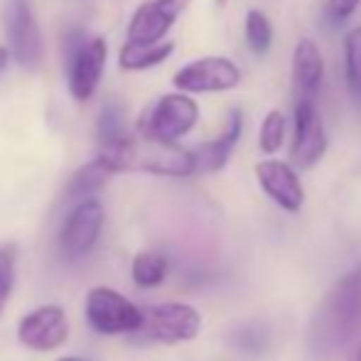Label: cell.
Returning <instances> with one entry per match:
<instances>
[{"instance_id": "obj_29", "label": "cell", "mask_w": 361, "mask_h": 361, "mask_svg": "<svg viewBox=\"0 0 361 361\" xmlns=\"http://www.w3.org/2000/svg\"><path fill=\"white\" fill-rule=\"evenodd\" d=\"M228 3V0H216V5H219V8H221V5H226Z\"/></svg>"}, {"instance_id": "obj_4", "label": "cell", "mask_w": 361, "mask_h": 361, "mask_svg": "<svg viewBox=\"0 0 361 361\" xmlns=\"http://www.w3.org/2000/svg\"><path fill=\"white\" fill-rule=\"evenodd\" d=\"M329 147V135L324 128L317 99L298 96L293 109V140H290V162L298 170H312Z\"/></svg>"}, {"instance_id": "obj_12", "label": "cell", "mask_w": 361, "mask_h": 361, "mask_svg": "<svg viewBox=\"0 0 361 361\" xmlns=\"http://www.w3.org/2000/svg\"><path fill=\"white\" fill-rule=\"evenodd\" d=\"M187 5H190V0H145V3H140L128 23L126 42H162L167 32L175 27L177 18L187 10Z\"/></svg>"}, {"instance_id": "obj_26", "label": "cell", "mask_w": 361, "mask_h": 361, "mask_svg": "<svg viewBox=\"0 0 361 361\" xmlns=\"http://www.w3.org/2000/svg\"><path fill=\"white\" fill-rule=\"evenodd\" d=\"M347 361H361V337H357L349 347V354H347Z\"/></svg>"}, {"instance_id": "obj_21", "label": "cell", "mask_w": 361, "mask_h": 361, "mask_svg": "<svg viewBox=\"0 0 361 361\" xmlns=\"http://www.w3.org/2000/svg\"><path fill=\"white\" fill-rule=\"evenodd\" d=\"M130 276L138 288H157L167 276V258L157 251H143L133 258Z\"/></svg>"}, {"instance_id": "obj_28", "label": "cell", "mask_w": 361, "mask_h": 361, "mask_svg": "<svg viewBox=\"0 0 361 361\" xmlns=\"http://www.w3.org/2000/svg\"><path fill=\"white\" fill-rule=\"evenodd\" d=\"M59 361H81V359H74V357H64V359H59Z\"/></svg>"}, {"instance_id": "obj_15", "label": "cell", "mask_w": 361, "mask_h": 361, "mask_svg": "<svg viewBox=\"0 0 361 361\" xmlns=\"http://www.w3.org/2000/svg\"><path fill=\"white\" fill-rule=\"evenodd\" d=\"M290 76H293L295 99H317L324 81V57L319 44L312 37L298 39L293 47V59H290Z\"/></svg>"}, {"instance_id": "obj_25", "label": "cell", "mask_w": 361, "mask_h": 361, "mask_svg": "<svg viewBox=\"0 0 361 361\" xmlns=\"http://www.w3.org/2000/svg\"><path fill=\"white\" fill-rule=\"evenodd\" d=\"M15 283V251L10 246L0 248V314L10 300Z\"/></svg>"}, {"instance_id": "obj_20", "label": "cell", "mask_w": 361, "mask_h": 361, "mask_svg": "<svg viewBox=\"0 0 361 361\" xmlns=\"http://www.w3.org/2000/svg\"><path fill=\"white\" fill-rule=\"evenodd\" d=\"M126 109L121 101L109 99L99 114V123H96V133H99V145H111L116 140L126 138L130 133L126 126Z\"/></svg>"}, {"instance_id": "obj_8", "label": "cell", "mask_w": 361, "mask_h": 361, "mask_svg": "<svg viewBox=\"0 0 361 361\" xmlns=\"http://www.w3.org/2000/svg\"><path fill=\"white\" fill-rule=\"evenodd\" d=\"M243 74L233 59L221 54H207V57L192 59L185 67H180L172 76V84L177 91L185 94H224L241 84Z\"/></svg>"}, {"instance_id": "obj_16", "label": "cell", "mask_w": 361, "mask_h": 361, "mask_svg": "<svg viewBox=\"0 0 361 361\" xmlns=\"http://www.w3.org/2000/svg\"><path fill=\"white\" fill-rule=\"evenodd\" d=\"M172 52H175V42H170V39H162L155 44L126 42L121 47L118 64L126 72H145V69L160 67L162 62H167Z\"/></svg>"}, {"instance_id": "obj_13", "label": "cell", "mask_w": 361, "mask_h": 361, "mask_svg": "<svg viewBox=\"0 0 361 361\" xmlns=\"http://www.w3.org/2000/svg\"><path fill=\"white\" fill-rule=\"evenodd\" d=\"M69 337V322L62 307L44 305L35 312L25 314L18 324V339L35 352H54Z\"/></svg>"}, {"instance_id": "obj_10", "label": "cell", "mask_w": 361, "mask_h": 361, "mask_svg": "<svg viewBox=\"0 0 361 361\" xmlns=\"http://www.w3.org/2000/svg\"><path fill=\"white\" fill-rule=\"evenodd\" d=\"M261 190L266 192L268 200L278 204L288 214H298L305 204V187L300 180L298 167L290 160H278V157H266V160L256 162L253 167Z\"/></svg>"}, {"instance_id": "obj_24", "label": "cell", "mask_w": 361, "mask_h": 361, "mask_svg": "<svg viewBox=\"0 0 361 361\" xmlns=\"http://www.w3.org/2000/svg\"><path fill=\"white\" fill-rule=\"evenodd\" d=\"M359 8H361V0H324L322 18L327 23V27L337 30L342 25H347Z\"/></svg>"}, {"instance_id": "obj_22", "label": "cell", "mask_w": 361, "mask_h": 361, "mask_svg": "<svg viewBox=\"0 0 361 361\" xmlns=\"http://www.w3.org/2000/svg\"><path fill=\"white\" fill-rule=\"evenodd\" d=\"M288 135V118L281 109H271L261 121V128H258V150L263 155H276L278 150L286 143Z\"/></svg>"}, {"instance_id": "obj_18", "label": "cell", "mask_w": 361, "mask_h": 361, "mask_svg": "<svg viewBox=\"0 0 361 361\" xmlns=\"http://www.w3.org/2000/svg\"><path fill=\"white\" fill-rule=\"evenodd\" d=\"M243 39H246V47L251 49V54L256 57H266L273 47V39H276V30L273 23L263 10L251 8L246 10V18H243Z\"/></svg>"}, {"instance_id": "obj_5", "label": "cell", "mask_w": 361, "mask_h": 361, "mask_svg": "<svg viewBox=\"0 0 361 361\" xmlns=\"http://www.w3.org/2000/svg\"><path fill=\"white\" fill-rule=\"evenodd\" d=\"M86 319L99 334L140 332L145 312L111 288H91L86 293Z\"/></svg>"}, {"instance_id": "obj_1", "label": "cell", "mask_w": 361, "mask_h": 361, "mask_svg": "<svg viewBox=\"0 0 361 361\" xmlns=\"http://www.w3.org/2000/svg\"><path fill=\"white\" fill-rule=\"evenodd\" d=\"M361 329V266L339 278L317 305L310 322V347L329 357L352 344Z\"/></svg>"}, {"instance_id": "obj_27", "label": "cell", "mask_w": 361, "mask_h": 361, "mask_svg": "<svg viewBox=\"0 0 361 361\" xmlns=\"http://www.w3.org/2000/svg\"><path fill=\"white\" fill-rule=\"evenodd\" d=\"M10 57H13V54H10V49L0 44V74H3V72H5V67L10 64Z\"/></svg>"}, {"instance_id": "obj_3", "label": "cell", "mask_w": 361, "mask_h": 361, "mask_svg": "<svg viewBox=\"0 0 361 361\" xmlns=\"http://www.w3.org/2000/svg\"><path fill=\"white\" fill-rule=\"evenodd\" d=\"M197 121H200V104L192 99V94L170 91L152 101L140 114L135 130L147 138L177 143L195 130Z\"/></svg>"}, {"instance_id": "obj_14", "label": "cell", "mask_w": 361, "mask_h": 361, "mask_svg": "<svg viewBox=\"0 0 361 361\" xmlns=\"http://www.w3.org/2000/svg\"><path fill=\"white\" fill-rule=\"evenodd\" d=\"M241 135H243V111L228 109L221 133H219L216 138L195 147L197 172H202V175H214V172L224 170V167L228 165V160H231L236 145L241 143Z\"/></svg>"}, {"instance_id": "obj_7", "label": "cell", "mask_w": 361, "mask_h": 361, "mask_svg": "<svg viewBox=\"0 0 361 361\" xmlns=\"http://www.w3.org/2000/svg\"><path fill=\"white\" fill-rule=\"evenodd\" d=\"M67 84L69 94L76 101H89L99 89V81L106 72L109 44L104 37H81L76 32L74 42L67 44Z\"/></svg>"}, {"instance_id": "obj_23", "label": "cell", "mask_w": 361, "mask_h": 361, "mask_svg": "<svg viewBox=\"0 0 361 361\" xmlns=\"http://www.w3.org/2000/svg\"><path fill=\"white\" fill-rule=\"evenodd\" d=\"M228 339H231V344L238 352H246L256 357V354H263L271 347V329L263 322H248L233 329Z\"/></svg>"}, {"instance_id": "obj_2", "label": "cell", "mask_w": 361, "mask_h": 361, "mask_svg": "<svg viewBox=\"0 0 361 361\" xmlns=\"http://www.w3.org/2000/svg\"><path fill=\"white\" fill-rule=\"evenodd\" d=\"M99 157L111 167V172H143L157 177H192L197 175L195 150L180 143H167L135 133L101 145Z\"/></svg>"}, {"instance_id": "obj_17", "label": "cell", "mask_w": 361, "mask_h": 361, "mask_svg": "<svg viewBox=\"0 0 361 361\" xmlns=\"http://www.w3.org/2000/svg\"><path fill=\"white\" fill-rule=\"evenodd\" d=\"M111 175H114L111 167L96 155V160L86 162L84 167H79L72 175V180L67 185V200H89V197H94V192H99L109 182Z\"/></svg>"}, {"instance_id": "obj_11", "label": "cell", "mask_w": 361, "mask_h": 361, "mask_svg": "<svg viewBox=\"0 0 361 361\" xmlns=\"http://www.w3.org/2000/svg\"><path fill=\"white\" fill-rule=\"evenodd\" d=\"M104 219V207H101V202L96 197L81 200L67 214L62 224V231H59V248H62L64 256L72 258V261L86 256L96 246V241H99Z\"/></svg>"}, {"instance_id": "obj_6", "label": "cell", "mask_w": 361, "mask_h": 361, "mask_svg": "<svg viewBox=\"0 0 361 361\" xmlns=\"http://www.w3.org/2000/svg\"><path fill=\"white\" fill-rule=\"evenodd\" d=\"M3 30L15 64L23 69H37L44 59V42L27 0H5Z\"/></svg>"}, {"instance_id": "obj_19", "label": "cell", "mask_w": 361, "mask_h": 361, "mask_svg": "<svg viewBox=\"0 0 361 361\" xmlns=\"http://www.w3.org/2000/svg\"><path fill=\"white\" fill-rule=\"evenodd\" d=\"M342 59H344V81L354 99L361 96V25H354L342 37Z\"/></svg>"}, {"instance_id": "obj_9", "label": "cell", "mask_w": 361, "mask_h": 361, "mask_svg": "<svg viewBox=\"0 0 361 361\" xmlns=\"http://www.w3.org/2000/svg\"><path fill=\"white\" fill-rule=\"evenodd\" d=\"M143 329L152 342L160 344L192 342L202 332V314L187 302H162L145 310Z\"/></svg>"}]
</instances>
